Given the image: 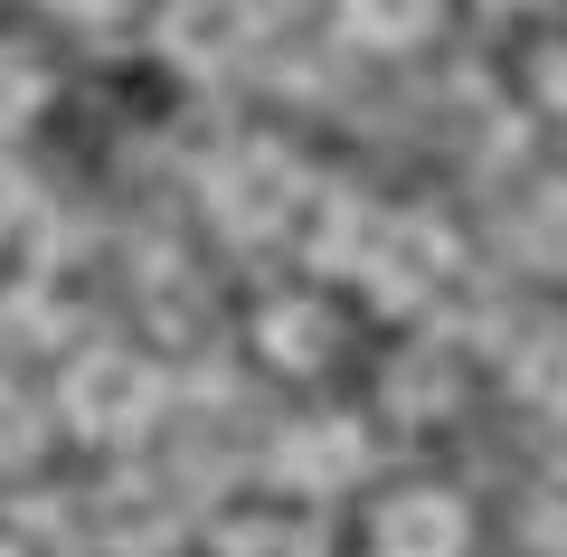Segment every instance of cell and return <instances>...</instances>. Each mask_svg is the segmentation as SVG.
<instances>
[{
	"instance_id": "1",
	"label": "cell",
	"mask_w": 567,
	"mask_h": 557,
	"mask_svg": "<svg viewBox=\"0 0 567 557\" xmlns=\"http://www.w3.org/2000/svg\"><path fill=\"white\" fill-rule=\"evenodd\" d=\"M162 406H171V379L142 350L95 340V350H76L58 369V416H66L76 444H142L152 425H162Z\"/></svg>"
},
{
	"instance_id": "2",
	"label": "cell",
	"mask_w": 567,
	"mask_h": 557,
	"mask_svg": "<svg viewBox=\"0 0 567 557\" xmlns=\"http://www.w3.org/2000/svg\"><path fill=\"white\" fill-rule=\"evenodd\" d=\"M464 275V246L435 208H379L369 218V246H360V293L379 312H425V302L445 293Z\"/></svg>"
},
{
	"instance_id": "3",
	"label": "cell",
	"mask_w": 567,
	"mask_h": 557,
	"mask_svg": "<svg viewBox=\"0 0 567 557\" xmlns=\"http://www.w3.org/2000/svg\"><path fill=\"white\" fill-rule=\"evenodd\" d=\"M312 199V171L284 142H227L218 171H208V218L227 227L237 246H265V237H293V218H303Z\"/></svg>"
},
{
	"instance_id": "4",
	"label": "cell",
	"mask_w": 567,
	"mask_h": 557,
	"mask_svg": "<svg viewBox=\"0 0 567 557\" xmlns=\"http://www.w3.org/2000/svg\"><path fill=\"white\" fill-rule=\"evenodd\" d=\"M265 473H275L284 501H331V492H350V482L369 473V425L341 416V406L293 416V425L275 435V454H265Z\"/></svg>"
},
{
	"instance_id": "5",
	"label": "cell",
	"mask_w": 567,
	"mask_h": 557,
	"mask_svg": "<svg viewBox=\"0 0 567 557\" xmlns=\"http://www.w3.org/2000/svg\"><path fill=\"white\" fill-rule=\"evenodd\" d=\"M369 557H473V510L445 482H406L369 510Z\"/></svg>"
},
{
	"instance_id": "6",
	"label": "cell",
	"mask_w": 567,
	"mask_h": 557,
	"mask_svg": "<svg viewBox=\"0 0 567 557\" xmlns=\"http://www.w3.org/2000/svg\"><path fill=\"white\" fill-rule=\"evenodd\" d=\"M256 350L275 359L284 379H312L341 350V321H331L322 293H275V302H256Z\"/></svg>"
},
{
	"instance_id": "7",
	"label": "cell",
	"mask_w": 567,
	"mask_h": 557,
	"mask_svg": "<svg viewBox=\"0 0 567 557\" xmlns=\"http://www.w3.org/2000/svg\"><path fill=\"white\" fill-rule=\"evenodd\" d=\"M369 218H379V208H369L360 189H331V179H312L303 218H293V237H303V265H322V275H360Z\"/></svg>"
},
{
	"instance_id": "8",
	"label": "cell",
	"mask_w": 567,
	"mask_h": 557,
	"mask_svg": "<svg viewBox=\"0 0 567 557\" xmlns=\"http://www.w3.org/2000/svg\"><path fill=\"white\" fill-rule=\"evenodd\" d=\"M379 398H388L398 425H435V416H454V398H464V369H454L435 340H406V350L379 369Z\"/></svg>"
},
{
	"instance_id": "9",
	"label": "cell",
	"mask_w": 567,
	"mask_h": 557,
	"mask_svg": "<svg viewBox=\"0 0 567 557\" xmlns=\"http://www.w3.org/2000/svg\"><path fill=\"white\" fill-rule=\"evenodd\" d=\"M511 398L539 406V416H567V312H548L539 331L511 350Z\"/></svg>"
},
{
	"instance_id": "10",
	"label": "cell",
	"mask_w": 567,
	"mask_h": 557,
	"mask_svg": "<svg viewBox=\"0 0 567 557\" xmlns=\"http://www.w3.org/2000/svg\"><path fill=\"white\" fill-rule=\"evenodd\" d=\"M218 557H331V538L303 510H237L218 529Z\"/></svg>"
},
{
	"instance_id": "11",
	"label": "cell",
	"mask_w": 567,
	"mask_h": 557,
	"mask_svg": "<svg viewBox=\"0 0 567 557\" xmlns=\"http://www.w3.org/2000/svg\"><path fill=\"white\" fill-rule=\"evenodd\" d=\"M435 20H445V10H425V0H350V10H331V29H341V48H388V58H398V48H425L435 39Z\"/></svg>"
},
{
	"instance_id": "12",
	"label": "cell",
	"mask_w": 567,
	"mask_h": 557,
	"mask_svg": "<svg viewBox=\"0 0 567 557\" xmlns=\"http://www.w3.org/2000/svg\"><path fill=\"white\" fill-rule=\"evenodd\" d=\"M520 256L548 265V275H567V179H548V189L520 199Z\"/></svg>"
},
{
	"instance_id": "13",
	"label": "cell",
	"mask_w": 567,
	"mask_h": 557,
	"mask_svg": "<svg viewBox=\"0 0 567 557\" xmlns=\"http://www.w3.org/2000/svg\"><path fill=\"white\" fill-rule=\"evenodd\" d=\"M39 104H48V66L29 58V48L0 39V142L29 133V123H39Z\"/></svg>"
},
{
	"instance_id": "14",
	"label": "cell",
	"mask_w": 567,
	"mask_h": 557,
	"mask_svg": "<svg viewBox=\"0 0 567 557\" xmlns=\"http://www.w3.org/2000/svg\"><path fill=\"white\" fill-rule=\"evenodd\" d=\"M39 444H48V416H39V398L0 388V473H29V463H39Z\"/></svg>"
},
{
	"instance_id": "15",
	"label": "cell",
	"mask_w": 567,
	"mask_h": 557,
	"mask_svg": "<svg viewBox=\"0 0 567 557\" xmlns=\"http://www.w3.org/2000/svg\"><path fill=\"white\" fill-rule=\"evenodd\" d=\"M520 76H529V104L567 123V29H558V39H539V48H529V66H520Z\"/></svg>"
},
{
	"instance_id": "16",
	"label": "cell",
	"mask_w": 567,
	"mask_h": 557,
	"mask_svg": "<svg viewBox=\"0 0 567 557\" xmlns=\"http://www.w3.org/2000/svg\"><path fill=\"white\" fill-rule=\"evenodd\" d=\"M29 218H39V179L0 152V237H10V227H29Z\"/></svg>"
},
{
	"instance_id": "17",
	"label": "cell",
	"mask_w": 567,
	"mask_h": 557,
	"mask_svg": "<svg viewBox=\"0 0 567 557\" xmlns=\"http://www.w3.org/2000/svg\"><path fill=\"white\" fill-rule=\"evenodd\" d=\"M0 557H29V548H10V538H0Z\"/></svg>"
}]
</instances>
